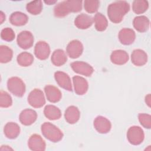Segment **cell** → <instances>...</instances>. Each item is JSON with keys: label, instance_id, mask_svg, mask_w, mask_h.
I'll use <instances>...</instances> for the list:
<instances>
[{"label": "cell", "instance_id": "6da1fadb", "mask_svg": "<svg viewBox=\"0 0 151 151\" xmlns=\"http://www.w3.org/2000/svg\"><path fill=\"white\" fill-rule=\"evenodd\" d=\"M129 4L125 1H117L110 4L107 8L109 19L114 24L122 22L124 16L129 11Z\"/></svg>", "mask_w": 151, "mask_h": 151}, {"label": "cell", "instance_id": "5bb4252c", "mask_svg": "<svg viewBox=\"0 0 151 151\" xmlns=\"http://www.w3.org/2000/svg\"><path fill=\"white\" fill-rule=\"evenodd\" d=\"M37 119V114L36 111L32 109H26L23 110L19 117V119L22 124L25 126H29L33 124Z\"/></svg>", "mask_w": 151, "mask_h": 151}, {"label": "cell", "instance_id": "4316f807", "mask_svg": "<svg viewBox=\"0 0 151 151\" xmlns=\"http://www.w3.org/2000/svg\"><path fill=\"white\" fill-rule=\"evenodd\" d=\"M93 22L95 24V28L98 31H104L108 26V21L106 17L100 12L95 15Z\"/></svg>", "mask_w": 151, "mask_h": 151}, {"label": "cell", "instance_id": "4fadbf2b", "mask_svg": "<svg viewBox=\"0 0 151 151\" xmlns=\"http://www.w3.org/2000/svg\"><path fill=\"white\" fill-rule=\"evenodd\" d=\"M54 78L60 87L69 91L73 90L71 79L67 73L60 71H56L54 73Z\"/></svg>", "mask_w": 151, "mask_h": 151}, {"label": "cell", "instance_id": "ac0fdd59", "mask_svg": "<svg viewBox=\"0 0 151 151\" xmlns=\"http://www.w3.org/2000/svg\"><path fill=\"white\" fill-rule=\"evenodd\" d=\"M44 91L47 100L51 103L58 102L62 97L60 90L52 85H47L44 87Z\"/></svg>", "mask_w": 151, "mask_h": 151}, {"label": "cell", "instance_id": "ffe728a7", "mask_svg": "<svg viewBox=\"0 0 151 151\" xmlns=\"http://www.w3.org/2000/svg\"><path fill=\"white\" fill-rule=\"evenodd\" d=\"M129 57L127 52L122 50L113 51L110 55V60L112 63L116 65L125 64L129 60Z\"/></svg>", "mask_w": 151, "mask_h": 151}, {"label": "cell", "instance_id": "9a60e30c", "mask_svg": "<svg viewBox=\"0 0 151 151\" xmlns=\"http://www.w3.org/2000/svg\"><path fill=\"white\" fill-rule=\"evenodd\" d=\"M118 38L122 44L128 45L132 44L134 41L136 34L132 29L124 28L119 31Z\"/></svg>", "mask_w": 151, "mask_h": 151}, {"label": "cell", "instance_id": "d590c367", "mask_svg": "<svg viewBox=\"0 0 151 151\" xmlns=\"http://www.w3.org/2000/svg\"><path fill=\"white\" fill-rule=\"evenodd\" d=\"M145 102L149 107H150V94H148L145 97Z\"/></svg>", "mask_w": 151, "mask_h": 151}, {"label": "cell", "instance_id": "7c38bea8", "mask_svg": "<svg viewBox=\"0 0 151 151\" xmlns=\"http://www.w3.org/2000/svg\"><path fill=\"white\" fill-rule=\"evenodd\" d=\"M29 148L33 151H44L46 148V144L42 137L37 134L30 136L28 141Z\"/></svg>", "mask_w": 151, "mask_h": 151}, {"label": "cell", "instance_id": "8d00e7d4", "mask_svg": "<svg viewBox=\"0 0 151 151\" xmlns=\"http://www.w3.org/2000/svg\"><path fill=\"white\" fill-rule=\"evenodd\" d=\"M5 20V15L2 11L0 12V22L1 24H2V22Z\"/></svg>", "mask_w": 151, "mask_h": 151}, {"label": "cell", "instance_id": "3957f363", "mask_svg": "<svg viewBox=\"0 0 151 151\" xmlns=\"http://www.w3.org/2000/svg\"><path fill=\"white\" fill-rule=\"evenodd\" d=\"M41 130L46 139L54 143L60 142L64 136L60 129L50 122H44L41 125Z\"/></svg>", "mask_w": 151, "mask_h": 151}, {"label": "cell", "instance_id": "f546056e", "mask_svg": "<svg viewBox=\"0 0 151 151\" xmlns=\"http://www.w3.org/2000/svg\"><path fill=\"white\" fill-rule=\"evenodd\" d=\"M149 8V3L145 0H135L132 4V9L136 14H141L145 12Z\"/></svg>", "mask_w": 151, "mask_h": 151}, {"label": "cell", "instance_id": "1f68e13d", "mask_svg": "<svg viewBox=\"0 0 151 151\" xmlns=\"http://www.w3.org/2000/svg\"><path fill=\"white\" fill-rule=\"evenodd\" d=\"M100 2L97 0H86L84 1V9L89 14L96 12L99 7Z\"/></svg>", "mask_w": 151, "mask_h": 151}, {"label": "cell", "instance_id": "cb8c5ba5", "mask_svg": "<svg viewBox=\"0 0 151 151\" xmlns=\"http://www.w3.org/2000/svg\"><path fill=\"white\" fill-rule=\"evenodd\" d=\"M28 21V16L21 12H12L9 17L10 23L15 26H22L25 25Z\"/></svg>", "mask_w": 151, "mask_h": 151}, {"label": "cell", "instance_id": "7a4b0ae2", "mask_svg": "<svg viewBox=\"0 0 151 151\" xmlns=\"http://www.w3.org/2000/svg\"><path fill=\"white\" fill-rule=\"evenodd\" d=\"M82 1L67 0L57 4L54 8V14L57 18L67 16L70 12H78L82 9Z\"/></svg>", "mask_w": 151, "mask_h": 151}, {"label": "cell", "instance_id": "4dcf8cb0", "mask_svg": "<svg viewBox=\"0 0 151 151\" xmlns=\"http://www.w3.org/2000/svg\"><path fill=\"white\" fill-rule=\"evenodd\" d=\"M13 57L12 50L6 45L0 46V62L1 63H7L9 62Z\"/></svg>", "mask_w": 151, "mask_h": 151}, {"label": "cell", "instance_id": "277c9868", "mask_svg": "<svg viewBox=\"0 0 151 151\" xmlns=\"http://www.w3.org/2000/svg\"><path fill=\"white\" fill-rule=\"evenodd\" d=\"M8 90L14 96L21 97L25 92V85L22 80L18 77H12L8 80Z\"/></svg>", "mask_w": 151, "mask_h": 151}, {"label": "cell", "instance_id": "d6a6232c", "mask_svg": "<svg viewBox=\"0 0 151 151\" xmlns=\"http://www.w3.org/2000/svg\"><path fill=\"white\" fill-rule=\"evenodd\" d=\"M12 100L11 96L6 91L1 90L0 92V106L3 108H8L11 106Z\"/></svg>", "mask_w": 151, "mask_h": 151}, {"label": "cell", "instance_id": "e575fe53", "mask_svg": "<svg viewBox=\"0 0 151 151\" xmlns=\"http://www.w3.org/2000/svg\"><path fill=\"white\" fill-rule=\"evenodd\" d=\"M139 121L140 124L145 128L150 129L151 127V116L146 113H139L138 115Z\"/></svg>", "mask_w": 151, "mask_h": 151}, {"label": "cell", "instance_id": "836d02e7", "mask_svg": "<svg viewBox=\"0 0 151 151\" xmlns=\"http://www.w3.org/2000/svg\"><path fill=\"white\" fill-rule=\"evenodd\" d=\"M15 32L11 28L6 27L2 29L1 32V38L6 41H12L15 38Z\"/></svg>", "mask_w": 151, "mask_h": 151}, {"label": "cell", "instance_id": "9c48e42d", "mask_svg": "<svg viewBox=\"0 0 151 151\" xmlns=\"http://www.w3.org/2000/svg\"><path fill=\"white\" fill-rule=\"evenodd\" d=\"M83 45L81 41L74 40L70 41L66 48V52L71 58H77L83 53Z\"/></svg>", "mask_w": 151, "mask_h": 151}, {"label": "cell", "instance_id": "ba28073f", "mask_svg": "<svg viewBox=\"0 0 151 151\" xmlns=\"http://www.w3.org/2000/svg\"><path fill=\"white\" fill-rule=\"evenodd\" d=\"M70 66L75 73L86 77L91 76L94 72L92 66L84 61H74L71 63Z\"/></svg>", "mask_w": 151, "mask_h": 151}, {"label": "cell", "instance_id": "2e32d148", "mask_svg": "<svg viewBox=\"0 0 151 151\" xmlns=\"http://www.w3.org/2000/svg\"><path fill=\"white\" fill-rule=\"evenodd\" d=\"M75 93L78 95H83L87 93L88 88L87 81L81 76H75L73 77Z\"/></svg>", "mask_w": 151, "mask_h": 151}, {"label": "cell", "instance_id": "f1b7e54d", "mask_svg": "<svg viewBox=\"0 0 151 151\" xmlns=\"http://www.w3.org/2000/svg\"><path fill=\"white\" fill-rule=\"evenodd\" d=\"M27 11L31 14L37 15L42 10V2L41 1H34L29 2L26 5Z\"/></svg>", "mask_w": 151, "mask_h": 151}, {"label": "cell", "instance_id": "e0dca14e", "mask_svg": "<svg viewBox=\"0 0 151 151\" xmlns=\"http://www.w3.org/2000/svg\"><path fill=\"white\" fill-rule=\"evenodd\" d=\"M132 63L136 66H143L147 61L146 52L141 49L134 50L131 54Z\"/></svg>", "mask_w": 151, "mask_h": 151}, {"label": "cell", "instance_id": "d6986e66", "mask_svg": "<svg viewBox=\"0 0 151 151\" xmlns=\"http://www.w3.org/2000/svg\"><path fill=\"white\" fill-rule=\"evenodd\" d=\"M93 23V18L86 14L82 13L77 16L74 19V25L80 29H86L90 27Z\"/></svg>", "mask_w": 151, "mask_h": 151}, {"label": "cell", "instance_id": "8992f818", "mask_svg": "<svg viewBox=\"0 0 151 151\" xmlns=\"http://www.w3.org/2000/svg\"><path fill=\"white\" fill-rule=\"evenodd\" d=\"M28 102L34 108H40L45 104L43 92L38 88L32 90L28 96Z\"/></svg>", "mask_w": 151, "mask_h": 151}, {"label": "cell", "instance_id": "52a82bcc", "mask_svg": "<svg viewBox=\"0 0 151 151\" xmlns=\"http://www.w3.org/2000/svg\"><path fill=\"white\" fill-rule=\"evenodd\" d=\"M34 38L32 34L28 31H23L19 33L17 38L18 45L22 49L31 48L34 44Z\"/></svg>", "mask_w": 151, "mask_h": 151}, {"label": "cell", "instance_id": "83f0119b", "mask_svg": "<svg viewBox=\"0 0 151 151\" xmlns=\"http://www.w3.org/2000/svg\"><path fill=\"white\" fill-rule=\"evenodd\" d=\"M18 64L22 67H28L34 61L33 55L28 52H22L18 55L17 58Z\"/></svg>", "mask_w": 151, "mask_h": 151}, {"label": "cell", "instance_id": "603a6c76", "mask_svg": "<svg viewBox=\"0 0 151 151\" xmlns=\"http://www.w3.org/2000/svg\"><path fill=\"white\" fill-rule=\"evenodd\" d=\"M4 133L7 138L14 139L20 133V127L16 123L8 122L4 126Z\"/></svg>", "mask_w": 151, "mask_h": 151}, {"label": "cell", "instance_id": "5b68a950", "mask_svg": "<svg viewBox=\"0 0 151 151\" xmlns=\"http://www.w3.org/2000/svg\"><path fill=\"white\" fill-rule=\"evenodd\" d=\"M145 138L143 130L141 127L137 126L130 127L127 132V139L129 142L133 145L141 144Z\"/></svg>", "mask_w": 151, "mask_h": 151}, {"label": "cell", "instance_id": "484cf974", "mask_svg": "<svg viewBox=\"0 0 151 151\" xmlns=\"http://www.w3.org/2000/svg\"><path fill=\"white\" fill-rule=\"evenodd\" d=\"M45 116L49 120H55L60 119L61 116V110L54 105H47L44 109Z\"/></svg>", "mask_w": 151, "mask_h": 151}, {"label": "cell", "instance_id": "74e56055", "mask_svg": "<svg viewBox=\"0 0 151 151\" xmlns=\"http://www.w3.org/2000/svg\"><path fill=\"white\" fill-rule=\"evenodd\" d=\"M1 147H4V149H1V150H13L12 148H11L9 146H6V145H2Z\"/></svg>", "mask_w": 151, "mask_h": 151}, {"label": "cell", "instance_id": "7402d4cb", "mask_svg": "<svg viewBox=\"0 0 151 151\" xmlns=\"http://www.w3.org/2000/svg\"><path fill=\"white\" fill-rule=\"evenodd\" d=\"M133 25L136 30L140 32L147 31L149 28V19L144 15L136 17L133 21Z\"/></svg>", "mask_w": 151, "mask_h": 151}, {"label": "cell", "instance_id": "d4e9b609", "mask_svg": "<svg viewBox=\"0 0 151 151\" xmlns=\"http://www.w3.org/2000/svg\"><path fill=\"white\" fill-rule=\"evenodd\" d=\"M51 60L54 65L59 67L64 65L67 62V57L64 50L57 49L52 52Z\"/></svg>", "mask_w": 151, "mask_h": 151}, {"label": "cell", "instance_id": "8fae6325", "mask_svg": "<svg viewBox=\"0 0 151 151\" xmlns=\"http://www.w3.org/2000/svg\"><path fill=\"white\" fill-rule=\"evenodd\" d=\"M93 125L95 129L101 134L107 133L111 128V124L110 120L101 116H99L95 118Z\"/></svg>", "mask_w": 151, "mask_h": 151}, {"label": "cell", "instance_id": "44dd1931", "mask_svg": "<svg viewBox=\"0 0 151 151\" xmlns=\"http://www.w3.org/2000/svg\"><path fill=\"white\" fill-rule=\"evenodd\" d=\"M80 116V113L78 109L75 106L68 107L64 113V118L69 124H74L77 123Z\"/></svg>", "mask_w": 151, "mask_h": 151}, {"label": "cell", "instance_id": "30bf717a", "mask_svg": "<svg viewBox=\"0 0 151 151\" xmlns=\"http://www.w3.org/2000/svg\"><path fill=\"white\" fill-rule=\"evenodd\" d=\"M50 54V47L47 42L40 41L36 43L34 47V54L40 60L47 59Z\"/></svg>", "mask_w": 151, "mask_h": 151}, {"label": "cell", "instance_id": "f35d334b", "mask_svg": "<svg viewBox=\"0 0 151 151\" xmlns=\"http://www.w3.org/2000/svg\"><path fill=\"white\" fill-rule=\"evenodd\" d=\"M45 3L47 4H49V5H51L52 4H54L57 1H44Z\"/></svg>", "mask_w": 151, "mask_h": 151}]
</instances>
